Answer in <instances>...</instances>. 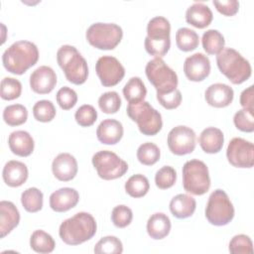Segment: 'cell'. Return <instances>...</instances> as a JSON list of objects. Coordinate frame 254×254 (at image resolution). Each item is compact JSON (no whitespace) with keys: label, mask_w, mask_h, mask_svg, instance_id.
Masks as SVG:
<instances>
[{"label":"cell","mask_w":254,"mask_h":254,"mask_svg":"<svg viewBox=\"0 0 254 254\" xmlns=\"http://www.w3.org/2000/svg\"><path fill=\"white\" fill-rule=\"evenodd\" d=\"M228 249L232 254H252L253 243L249 236L245 234H237L231 238Z\"/></svg>","instance_id":"42"},{"label":"cell","mask_w":254,"mask_h":254,"mask_svg":"<svg viewBox=\"0 0 254 254\" xmlns=\"http://www.w3.org/2000/svg\"><path fill=\"white\" fill-rule=\"evenodd\" d=\"M8 145L11 152L19 157L30 156L35 148V142L29 132L17 130L12 132L8 138Z\"/></svg>","instance_id":"22"},{"label":"cell","mask_w":254,"mask_h":254,"mask_svg":"<svg viewBox=\"0 0 254 254\" xmlns=\"http://www.w3.org/2000/svg\"><path fill=\"white\" fill-rule=\"evenodd\" d=\"M234 97L232 87L225 83L210 84L204 91V98L208 105L215 108L227 107Z\"/></svg>","instance_id":"18"},{"label":"cell","mask_w":254,"mask_h":254,"mask_svg":"<svg viewBox=\"0 0 254 254\" xmlns=\"http://www.w3.org/2000/svg\"><path fill=\"white\" fill-rule=\"evenodd\" d=\"M56 107L50 100L43 99L37 101L33 106V115L37 121L47 123L56 117Z\"/></svg>","instance_id":"36"},{"label":"cell","mask_w":254,"mask_h":254,"mask_svg":"<svg viewBox=\"0 0 254 254\" xmlns=\"http://www.w3.org/2000/svg\"><path fill=\"white\" fill-rule=\"evenodd\" d=\"M156 97L159 103L168 110L176 109L177 107L180 106L182 102V93L178 88L170 93H165V94L157 93Z\"/></svg>","instance_id":"46"},{"label":"cell","mask_w":254,"mask_h":254,"mask_svg":"<svg viewBox=\"0 0 254 254\" xmlns=\"http://www.w3.org/2000/svg\"><path fill=\"white\" fill-rule=\"evenodd\" d=\"M216 10L227 17L234 16L239 10V2L236 0H226V1H213L212 2Z\"/></svg>","instance_id":"47"},{"label":"cell","mask_w":254,"mask_h":254,"mask_svg":"<svg viewBox=\"0 0 254 254\" xmlns=\"http://www.w3.org/2000/svg\"><path fill=\"white\" fill-rule=\"evenodd\" d=\"M123 95L129 103L141 102L147 95V88L138 76L131 77L123 87Z\"/></svg>","instance_id":"28"},{"label":"cell","mask_w":254,"mask_h":254,"mask_svg":"<svg viewBox=\"0 0 254 254\" xmlns=\"http://www.w3.org/2000/svg\"><path fill=\"white\" fill-rule=\"evenodd\" d=\"M169 207L171 213L175 217L185 219L193 214L196 207V201L192 196L187 193H179L171 199Z\"/></svg>","instance_id":"26"},{"label":"cell","mask_w":254,"mask_h":254,"mask_svg":"<svg viewBox=\"0 0 254 254\" xmlns=\"http://www.w3.org/2000/svg\"><path fill=\"white\" fill-rule=\"evenodd\" d=\"M44 195L37 188H29L21 194V203L24 209L28 212H38L43 208Z\"/></svg>","instance_id":"31"},{"label":"cell","mask_w":254,"mask_h":254,"mask_svg":"<svg viewBox=\"0 0 254 254\" xmlns=\"http://www.w3.org/2000/svg\"><path fill=\"white\" fill-rule=\"evenodd\" d=\"M233 123L235 127L242 131L251 133L254 131V111L242 108L238 110L233 116Z\"/></svg>","instance_id":"40"},{"label":"cell","mask_w":254,"mask_h":254,"mask_svg":"<svg viewBox=\"0 0 254 254\" xmlns=\"http://www.w3.org/2000/svg\"><path fill=\"white\" fill-rule=\"evenodd\" d=\"M146 52L155 58H163L171 47V24L162 16L152 18L147 25V37L144 41Z\"/></svg>","instance_id":"5"},{"label":"cell","mask_w":254,"mask_h":254,"mask_svg":"<svg viewBox=\"0 0 254 254\" xmlns=\"http://www.w3.org/2000/svg\"><path fill=\"white\" fill-rule=\"evenodd\" d=\"M216 64L233 84H241L251 76L250 63L232 48H224L216 55Z\"/></svg>","instance_id":"4"},{"label":"cell","mask_w":254,"mask_h":254,"mask_svg":"<svg viewBox=\"0 0 254 254\" xmlns=\"http://www.w3.org/2000/svg\"><path fill=\"white\" fill-rule=\"evenodd\" d=\"M161 157V151L159 147L151 142L143 143L137 150L138 161L145 166L155 165Z\"/></svg>","instance_id":"35"},{"label":"cell","mask_w":254,"mask_h":254,"mask_svg":"<svg viewBox=\"0 0 254 254\" xmlns=\"http://www.w3.org/2000/svg\"><path fill=\"white\" fill-rule=\"evenodd\" d=\"M39 60V50L30 41L13 43L2 56L4 67L13 74L21 75L34 66Z\"/></svg>","instance_id":"2"},{"label":"cell","mask_w":254,"mask_h":254,"mask_svg":"<svg viewBox=\"0 0 254 254\" xmlns=\"http://www.w3.org/2000/svg\"><path fill=\"white\" fill-rule=\"evenodd\" d=\"M79 200V193L72 188H61L50 195V207L56 212L73 208Z\"/></svg>","instance_id":"19"},{"label":"cell","mask_w":254,"mask_h":254,"mask_svg":"<svg viewBox=\"0 0 254 254\" xmlns=\"http://www.w3.org/2000/svg\"><path fill=\"white\" fill-rule=\"evenodd\" d=\"M177 181V172L171 166H164L155 175V184L161 190L172 188Z\"/></svg>","instance_id":"41"},{"label":"cell","mask_w":254,"mask_h":254,"mask_svg":"<svg viewBox=\"0 0 254 254\" xmlns=\"http://www.w3.org/2000/svg\"><path fill=\"white\" fill-rule=\"evenodd\" d=\"M212 19L213 14L210 8L203 3L195 2L191 4L186 11L187 23L197 29L206 28L210 25Z\"/></svg>","instance_id":"23"},{"label":"cell","mask_w":254,"mask_h":254,"mask_svg":"<svg viewBox=\"0 0 254 254\" xmlns=\"http://www.w3.org/2000/svg\"><path fill=\"white\" fill-rule=\"evenodd\" d=\"M123 126L115 119H104L96 129V136L100 143L104 145H115L123 137Z\"/></svg>","instance_id":"20"},{"label":"cell","mask_w":254,"mask_h":254,"mask_svg":"<svg viewBox=\"0 0 254 254\" xmlns=\"http://www.w3.org/2000/svg\"><path fill=\"white\" fill-rule=\"evenodd\" d=\"M57 84V74L48 65H41L30 75V86L38 94H48L53 91Z\"/></svg>","instance_id":"16"},{"label":"cell","mask_w":254,"mask_h":254,"mask_svg":"<svg viewBox=\"0 0 254 254\" xmlns=\"http://www.w3.org/2000/svg\"><path fill=\"white\" fill-rule=\"evenodd\" d=\"M3 119L9 126H19L28 119V110L22 104H11L4 108Z\"/></svg>","instance_id":"34"},{"label":"cell","mask_w":254,"mask_h":254,"mask_svg":"<svg viewBox=\"0 0 254 254\" xmlns=\"http://www.w3.org/2000/svg\"><path fill=\"white\" fill-rule=\"evenodd\" d=\"M99 178L105 181L116 180L128 171V164L114 152L103 150L95 153L91 159Z\"/></svg>","instance_id":"11"},{"label":"cell","mask_w":254,"mask_h":254,"mask_svg":"<svg viewBox=\"0 0 254 254\" xmlns=\"http://www.w3.org/2000/svg\"><path fill=\"white\" fill-rule=\"evenodd\" d=\"M29 172L27 166L16 160L8 161L2 171L4 183L11 188L21 187L28 179Z\"/></svg>","instance_id":"21"},{"label":"cell","mask_w":254,"mask_h":254,"mask_svg":"<svg viewBox=\"0 0 254 254\" xmlns=\"http://www.w3.org/2000/svg\"><path fill=\"white\" fill-rule=\"evenodd\" d=\"M98 106L103 113L114 114L121 107V98L116 91H107L98 98Z\"/></svg>","instance_id":"38"},{"label":"cell","mask_w":254,"mask_h":254,"mask_svg":"<svg viewBox=\"0 0 254 254\" xmlns=\"http://www.w3.org/2000/svg\"><path fill=\"white\" fill-rule=\"evenodd\" d=\"M122 37V28L114 23H94L88 27L85 33L87 42L95 49L103 51L115 49Z\"/></svg>","instance_id":"9"},{"label":"cell","mask_w":254,"mask_h":254,"mask_svg":"<svg viewBox=\"0 0 254 254\" xmlns=\"http://www.w3.org/2000/svg\"><path fill=\"white\" fill-rule=\"evenodd\" d=\"M93 251L97 254H120L123 252V245L119 238L108 235L95 244Z\"/></svg>","instance_id":"37"},{"label":"cell","mask_w":254,"mask_h":254,"mask_svg":"<svg viewBox=\"0 0 254 254\" xmlns=\"http://www.w3.org/2000/svg\"><path fill=\"white\" fill-rule=\"evenodd\" d=\"M97 224L88 212H77L64 220L59 228L61 239L67 245H79L90 240L96 233Z\"/></svg>","instance_id":"1"},{"label":"cell","mask_w":254,"mask_h":254,"mask_svg":"<svg viewBox=\"0 0 254 254\" xmlns=\"http://www.w3.org/2000/svg\"><path fill=\"white\" fill-rule=\"evenodd\" d=\"M226 157L233 167L250 169L254 165V146L243 138H232L226 149Z\"/></svg>","instance_id":"12"},{"label":"cell","mask_w":254,"mask_h":254,"mask_svg":"<svg viewBox=\"0 0 254 254\" xmlns=\"http://www.w3.org/2000/svg\"><path fill=\"white\" fill-rule=\"evenodd\" d=\"M78 171L76 159L69 153L59 154L52 163V172L61 182H68L75 178Z\"/></svg>","instance_id":"17"},{"label":"cell","mask_w":254,"mask_h":254,"mask_svg":"<svg viewBox=\"0 0 254 254\" xmlns=\"http://www.w3.org/2000/svg\"><path fill=\"white\" fill-rule=\"evenodd\" d=\"M210 61L207 56L195 53L188 57L184 63V72L190 81L198 82L204 80L210 73Z\"/></svg>","instance_id":"15"},{"label":"cell","mask_w":254,"mask_h":254,"mask_svg":"<svg viewBox=\"0 0 254 254\" xmlns=\"http://www.w3.org/2000/svg\"><path fill=\"white\" fill-rule=\"evenodd\" d=\"M126 112L129 118L137 123L139 131L143 135L154 136L163 127L161 113L147 101L129 103Z\"/></svg>","instance_id":"6"},{"label":"cell","mask_w":254,"mask_h":254,"mask_svg":"<svg viewBox=\"0 0 254 254\" xmlns=\"http://www.w3.org/2000/svg\"><path fill=\"white\" fill-rule=\"evenodd\" d=\"M146 227L151 238L161 240L169 235L172 224L167 214L163 212H156L149 217Z\"/></svg>","instance_id":"27"},{"label":"cell","mask_w":254,"mask_h":254,"mask_svg":"<svg viewBox=\"0 0 254 254\" xmlns=\"http://www.w3.org/2000/svg\"><path fill=\"white\" fill-rule=\"evenodd\" d=\"M56 99L62 109L69 110L76 104L77 94L72 88L68 86H64L58 90Z\"/></svg>","instance_id":"45"},{"label":"cell","mask_w":254,"mask_h":254,"mask_svg":"<svg viewBox=\"0 0 254 254\" xmlns=\"http://www.w3.org/2000/svg\"><path fill=\"white\" fill-rule=\"evenodd\" d=\"M240 104L243 108L254 111L253 107V85L245 88L240 94Z\"/></svg>","instance_id":"48"},{"label":"cell","mask_w":254,"mask_h":254,"mask_svg":"<svg viewBox=\"0 0 254 254\" xmlns=\"http://www.w3.org/2000/svg\"><path fill=\"white\" fill-rule=\"evenodd\" d=\"M133 219V212L130 207L125 204L116 205L111 212L112 223L118 228H124L128 226Z\"/></svg>","instance_id":"43"},{"label":"cell","mask_w":254,"mask_h":254,"mask_svg":"<svg viewBox=\"0 0 254 254\" xmlns=\"http://www.w3.org/2000/svg\"><path fill=\"white\" fill-rule=\"evenodd\" d=\"M76 123L81 127H89L93 125L97 119V111L90 104H83L74 113Z\"/></svg>","instance_id":"44"},{"label":"cell","mask_w":254,"mask_h":254,"mask_svg":"<svg viewBox=\"0 0 254 254\" xmlns=\"http://www.w3.org/2000/svg\"><path fill=\"white\" fill-rule=\"evenodd\" d=\"M207 221L215 226L228 224L234 217V206L227 193L217 189L208 197L205 207Z\"/></svg>","instance_id":"10"},{"label":"cell","mask_w":254,"mask_h":254,"mask_svg":"<svg viewBox=\"0 0 254 254\" xmlns=\"http://www.w3.org/2000/svg\"><path fill=\"white\" fill-rule=\"evenodd\" d=\"M201 44L206 54L217 55L224 49L225 40L223 35L219 31L209 29L203 33L201 38Z\"/></svg>","instance_id":"30"},{"label":"cell","mask_w":254,"mask_h":254,"mask_svg":"<svg viewBox=\"0 0 254 254\" xmlns=\"http://www.w3.org/2000/svg\"><path fill=\"white\" fill-rule=\"evenodd\" d=\"M125 191L132 197L138 198L147 194L150 189L148 179L142 174L131 176L125 183Z\"/></svg>","instance_id":"33"},{"label":"cell","mask_w":254,"mask_h":254,"mask_svg":"<svg viewBox=\"0 0 254 254\" xmlns=\"http://www.w3.org/2000/svg\"><path fill=\"white\" fill-rule=\"evenodd\" d=\"M22 93L21 82L14 77H4L1 80L0 95L4 100H14Z\"/></svg>","instance_id":"39"},{"label":"cell","mask_w":254,"mask_h":254,"mask_svg":"<svg viewBox=\"0 0 254 254\" xmlns=\"http://www.w3.org/2000/svg\"><path fill=\"white\" fill-rule=\"evenodd\" d=\"M183 187L186 191L202 195L210 188V177L208 168L200 160L193 159L187 161L183 166Z\"/></svg>","instance_id":"7"},{"label":"cell","mask_w":254,"mask_h":254,"mask_svg":"<svg viewBox=\"0 0 254 254\" xmlns=\"http://www.w3.org/2000/svg\"><path fill=\"white\" fill-rule=\"evenodd\" d=\"M30 246L37 253H51L56 247V242L51 234L42 229L35 230L30 237Z\"/></svg>","instance_id":"29"},{"label":"cell","mask_w":254,"mask_h":254,"mask_svg":"<svg viewBox=\"0 0 254 254\" xmlns=\"http://www.w3.org/2000/svg\"><path fill=\"white\" fill-rule=\"evenodd\" d=\"M57 62L69 82L80 85L86 81L88 65L75 47L70 45L62 46L57 52Z\"/></svg>","instance_id":"3"},{"label":"cell","mask_w":254,"mask_h":254,"mask_svg":"<svg viewBox=\"0 0 254 254\" xmlns=\"http://www.w3.org/2000/svg\"><path fill=\"white\" fill-rule=\"evenodd\" d=\"M199 37L197 33L190 28H180L176 33V44L179 50L183 52H190L197 48Z\"/></svg>","instance_id":"32"},{"label":"cell","mask_w":254,"mask_h":254,"mask_svg":"<svg viewBox=\"0 0 254 254\" xmlns=\"http://www.w3.org/2000/svg\"><path fill=\"white\" fill-rule=\"evenodd\" d=\"M20 222V212L12 201H0L1 238L8 235Z\"/></svg>","instance_id":"24"},{"label":"cell","mask_w":254,"mask_h":254,"mask_svg":"<svg viewBox=\"0 0 254 254\" xmlns=\"http://www.w3.org/2000/svg\"><path fill=\"white\" fill-rule=\"evenodd\" d=\"M148 80L154 85L157 93H170L177 89L179 79L173 68H171L161 58H155L148 62L145 67Z\"/></svg>","instance_id":"8"},{"label":"cell","mask_w":254,"mask_h":254,"mask_svg":"<svg viewBox=\"0 0 254 254\" xmlns=\"http://www.w3.org/2000/svg\"><path fill=\"white\" fill-rule=\"evenodd\" d=\"M198 143L203 152L216 154L223 147L224 135L222 131L216 127H207L201 131Z\"/></svg>","instance_id":"25"},{"label":"cell","mask_w":254,"mask_h":254,"mask_svg":"<svg viewBox=\"0 0 254 254\" xmlns=\"http://www.w3.org/2000/svg\"><path fill=\"white\" fill-rule=\"evenodd\" d=\"M95 70L100 82L105 87L118 84L125 75V68L114 57H100L95 64Z\"/></svg>","instance_id":"14"},{"label":"cell","mask_w":254,"mask_h":254,"mask_svg":"<svg viewBox=\"0 0 254 254\" xmlns=\"http://www.w3.org/2000/svg\"><path fill=\"white\" fill-rule=\"evenodd\" d=\"M195 139V132L190 127L179 125L169 132L167 143L173 154L184 156L193 152L196 145Z\"/></svg>","instance_id":"13"}]
</instances>
